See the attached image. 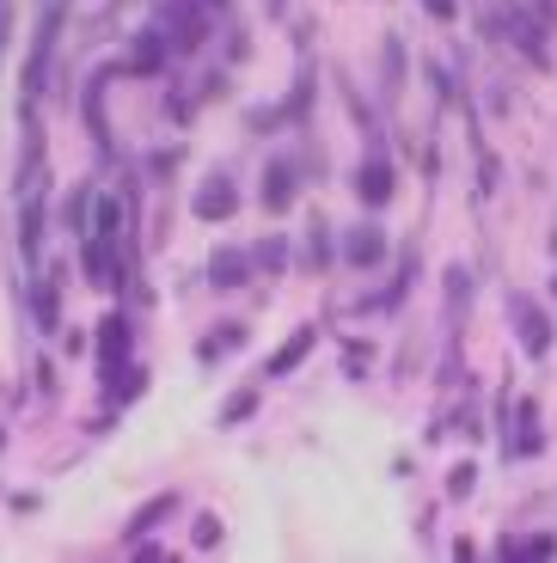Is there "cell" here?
Returning <instances> with one entry per match:
<instances>
[{
    "label": "cell",
    "instance_id": "6da1fadb",
    "mask_svg": "<svg viewBox=\"0 0 557 563\" xmlns=\"http://www.w3.org/2000/svg\"><path fill=\"white\" fill-rule=\"evenodd\" d=\"M509 307H515V319H521V350H527V355H545V350H551V324H545V312L539 307H533V300H509Z\"/></svg>",
    "mask_w": 557,
    "mask_h": 563
},
{
    "label": "cell",
    "instance_id": "7a4b0ae2",
    "mask_svg": "<svg viewBox=\"0 0 557 563\" xmlns=\"http://www.w3.org/2000/svg\"><path fill=\"white\" fill-rule=\"evenodd\" d=\"M356 197H362L368 209H380V202L392 197V172H386V159H368V166L356 172Z\"/></svg>",
    "mask_w": 557,
    "mask_h": 563
},
{
    "label": "cell",
    "instance_id": "3957f363",
    "mask_svg": "<svg viewBox=\"0 0 557 563\" xmlns=\"http://www.w3.org/2000/svg\"><path fill=\"white\" fill-rule=\"evenodd\" d=\"M233 209H239V197H233V190H227L221 178H215V184H203V190H196V214H203V221H227V214H233Z\"/></svg>",
    "mask_w": 557,
    "mask_h": 563
},
{
    "label": "cell",
    "instance_id": "277c9868",
    "mask_svg": "<svg viewBox=\"0 0 557 563\" xmlns=\"http://www.w3.org/2000/svg\"><path fill=\"white\" fill-rule=\"evenodd\" d=\"M98 331H105V355H98V367H105V380H117V362H123V350H129V324L105 319Z\"/></svg>",
    "mask_w": 557,
    "mask_h": 563
},
{
    "label": "cell",
    "instance_id": "5b68a950",
    "mask_svg": "<svg viewBox=\"0 0 557 563\" xmlns=\"http://www.w3.org/2000/svg\"><path fill=\"white\" fill-rule=\"evenodd\" d=\"M343 252H349V264H380V257H386V240H380V227H356Z\"/></svg>",
    "mask_w": 557,
    "mask_h": 563
},
{
    "label": "cell",
    "instance_id": "8992f818",
    "mask_svg": "<svg viewBox=\"0 0 557 563\" xmlns=\"http://www.w3.org/2000/svg\"><path fill=\"white\" fill-rule=\"evenodd\" d=\"M313 338H319V331H313V324H301V331H294V338L282 343L276 355H270V374H288V367H294V362H301V355L313 350Z\"/></svg>",
    "mask_w": 557,
    "mask_h": 563
},
{
    "label": "cell",
    "instance_id": "52a82bcc",
    "mask_svg": "<svg viewBox=\"0 0 557 563\" xmlns=\"http://www.w3.org/2000/svg\"><path fill=\"white\" fill-rule=\"evenodd\" d=\"M209 276H215V288H239V282H245V257H239V252H215Z\"/></svg>",
    "mask_w": 557,
    "mask_h": 563
},
{
    "label": "cell",
    "instance_id": "ba28073f",
    "mask_svg": "<svg viewBox=\"0 0 557 563\" xmlns=\"http://www.w3.org/2000/svg\"><path fill=\"white\" fill-rule=\"evenodd\" d=\"M50 37H56V13L43 19V37H37V49H31V74H25V86H31V92L43 86V62H50Z\"/></svg>",
    "mask_w": 557,
    "mask_h": 563
},
{
    "label": "cell",
    "instance_id": "9c48e42d",
    "mask_svg": "<svg viewBox=\"0 0 557 563\" xmlns=\"http://www.w3.org/2000/svg\"><path fill=\"white\" fill-rule=\"evenodd\" d=\"M264 202H270V209H288V202H294V178H288V166H270V190H264Z\"/></svg>",
    "mask_w": 557,
    "mask_h": 563
},
{
    "label": "cell",
    "instance_id": "30bf717a",
    "mask_svg": "<svg viewBox=\"0 0 557 563\" xmlns=\"http://www.w3.org/2000/svg\"><path fill=\"white\" fill-rule=\"evenodd\" d=\"M160 515H172V496H154V503H148V508L135 515V527H129V533H148V527H154Z\"/></svg>",
    "mask_w": 557,
    "mask_h": 563
},
{
    "label": "cell",
    "instance_id": "8fae6325",
    "mask_svg": "<svg viewBox=\"0 0 557 563\" xmlns=\"http://www.w3.org/2000/svg\"><path fill=\"white\" fill-rule=\"evenodd\" d=\"M215 539H221V521H215V515H203V521H196V545H215Z\"/></svg>",
    "mask_w": 557,
    "mask_h": 563
},
{
    "label": "cell",
    "instance_id": "7c38bea8",
    "mask_svg": "<svg viewBox=\"0 0 557 563\" xmlns=\"http://www.w3.org/2000/svg\"><path fill=\"white\" fill-rule=\"evenodd\" d=\"M429 13L435 19H454V0H429Z\"/></svg>",
    "mask_w": 557,
    "mask_h": 563
}]
</instances>
